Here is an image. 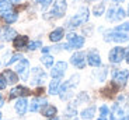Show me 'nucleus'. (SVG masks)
<instances>
[{"mask_svg":"<svg viewBox=\"0 0 129 120\" xmlns=\"http://www.w3.org/2000/svg\"><path fill=\"white\" fill-rule=\"evenodd\" d=\"M9 2H10L11 4H18L20 2H21V0H9Z\"/></svg>","mask_w":129,"mask_h":120,"instance_id":"nucleus-34","label":"nucleus"},{"mask_svg":"<svg viewBox=\"0 0 129 120\" xmlns=\"http://www.w3.org/2000/svg\"><path fill=\"white\" fill-rule=\"evenodd\" d=\"M111 120H129V98L121 95L111 110Z\"/></svg>","mask_w":129,"mask_h":120,"instance_id":"nucleus-2","label":"nucleus"},{"mask_svg":"<svg viewBox=\"0 0 129 120\" xmlns=\"http://www.w3.org/2000/svg\"><path fill=\"white\" fill-rule=\"evenodd\" d=\"M63 36H64L63 28H56L55 31H52V32L49 34V39H51L52 42H59Z\"/></svg>","mask_w":129,"mask_h":120,"instance_id":"nucleus-19","label":"nucleus"},{"mask_svg":"<svg viewBox=\"0 0 129 120\" xmlns=\"http://www.w3.org/2000/svg\"><path fill=\"white\" fill-rule=\"evenodd\" d=\"M45 105H46V99H44V98H34L31 102V106H29V110L37 112V110H39L41 106H45Z\"/></svg>","mask_w":129,"mask_h":120,"instance_id":"nucleus-18","label":"nucleus"},{"mask_svg":"<svg viewBox=\"0 0 129 120\" xmlns=\"http://www.w3.org/2000/svg\"><path fill=\"white\" fill-rule=\"evenodd\" d=\"M3 103H4V99H3V98H2V96H0V107L3 106Z\"/></svg>","mask_w":129,"mask_h":120,"instance_id":"nucleus-35","label":"nucleus"},{"mask_svg":"<svg viewBox=\"0 0 129 120\" xmlns=\"http://www.w3.org/2000/svg\"><path fill=\"white\" fill-rule=\"evenodd\" d=\"M66 68H68V63H64V62H58L55 66H53V67H52L51 75H52L53 78H60L62 75L64 74Z\"/></svg>","mask_w":129,"mask_h":120,"instance_id":"nucleus-12","label":"nucleus"},{"mask_svg":"<svg viewBox=\"0 0 129 120\" xmlns=\"http://www.w3.org/2000/svg\"><path fill=\"white\" fill-rule=\"evenodd\" d=\"M29 94V91L25 87H16L11 89L10 92V98H16V96H23V95H27Z\"/></svg>","mask_w":129,"mask_h":120,"instance_id":"nucleus-20","label":"nucleus"},{"mask_svg":"<svg viewBox=\"0 0 129 120\" xmlns=\"http://www.w3.org/2000/svg\"><path fill=\"white\" fill-rule=\"evenodd\" d=\"M0 120H2V113H0Z\"/></svg>","mask_w":129,"mask_h":120,"instance_id":"nucleus-39","label":"nucleus"},{"mask_svg":"<svg viewBox=\"0 0 129 120\" xmlns=\"http://www.w3.org/2000/svg\"><path fill=\"white\" fill-rule=\"evenodd\" d=\"M28 109V101L25 98H20L18 101L16 102V112L18 114H24Z\"/></svg>","mask_w":129,"mask_h":120,"instance_id":"nucleus-17","label":"nucleus"},{"mask_svg":"<svg viewBox=\"0 0 129 120\" xmlns=\"http://www.w3.org/2000/svg\"><path fill=\"white\" fill-rule=\"evenodd\" d=\"M98 120H105V119H98Z\"/></svg>","mask_w":129,"mask_h":120,"instance_id":"nucleus-40","label":"nucleus"},{"mask_svg":"<svg viewBox=\"0 0 129 120\" xmlns=\"http://www.w3.org/2000/svg\"><path fill=\"white\" fill-rule=\"evenodd\" d=\"M87 20H88V9L87 7H81L77 11V14H74V16L69 20L66 25H68L69 28H76V27L83 25L84 23H87Z\"/></svg>","mask_w":129,"mask_h":120,"instance_id":"nucleus-3","label":"nucleus"},{"mask_svg":"<svg viewBox=\"0 0 129 120\" xmlns=\"http://www.w3.org/2000/svg\"><path fill=\"white\" fill-rule=\"evenodd\" d=\"M87 62H88V64L93 66V67H98V66H101L100 55H98V52H97L95 49H93V50H90V52H88Z\"/></svg>","mask_w":129,"mask_h":120,"instance_id":"nucleus-15","label":"nucleus"},{"mask_svg":"<svg viewBox=\"0 0 129 120\" xmlns=\"http://www.w3.org/2000/svg\"><path fill=\"white\" fill-rule=\"evenodd\" d=\"M3 77L6 78V81L9 82V84H16V82L18 81L17 74L14 71H11V70H6V71L3 73Z\"/></svg>","mask_w":129,"mask_h":120,"instance_id":"nucleus-22","label":"nucleus"},{"mask_svg":"<svg viewBox=\"0 0 129 120\" xmlns=\"http://www.w3.org/2000/svg\"><path fill=\"white\" fill-rule=\"evenodd\" d=\"M59 89H60V78H53L49 84V94L55 95L59 92Z\"/></svg>","mask_w":129,"mask_h":120,"instance_id":"nucleus-21","label":"nucleus"},{"mask_svg":"<svg viewBox=\"0 0 129 120\" xmlns=\"http://www.w3.org/2000/svg\"><path fill=\"white\" fill-rule=\"evenodd\" d=\"M104 11H105V4L104 3H98L95 4V6L93 7V14L94 16H101V14H104Z\"/></svg>","mask_w":129,"mask_h":120,"instance_id":"nucleus-26","label":"nucleus"},{"mask_svg":"<svg viewBox=\"0 0 129 120\" xmlns=\"http://www.w3.org/2000/svg\"><path fill=\"white\" fill-rule=\"evenodd\" d=\"M49 120H60V119H59V117H51Z\"/></svg>","mask_w":129,"mask_h":120,"instance_id":"nucleus-36","label":"nucleus"},{"mask_svg":"<svg viewBox=\"0 0 129 120\" xmlns=\"http://www.w3.org/2000/svg\"><path fill=\"white\" fill-rule=\"evenodd\" d=\"M77 82H79V75H73V77L69 80L66 84L63 85V87L59 89V92H60V98L63 99V101H66V99H69V98L72 96V94H73V88L77 85Z\"/></svg>","mask_w":129,"mask_h":120,"instance_id":"nucleus-4","label":"nucleus"},{"mask_svg":"<svg viewBox=\"0 0 129 120\" xmlns=\"http://www.w3.org/2000/svg\"><path fill=\"white\" fill-rule=\"evenodd\" d=\"M56 107L55 106H52V105H45L44 106V109H42V114L46 117H55L56 114Z\"/></svg>","mask_w":129,"mask_h":120,"instance_id":"nucleus-24","label":"nucleus"},{"mask_svg":"<svg viewBox=\"0 0 129 120\" xmlns=\"http://www.w3.org/2000/svg\"><path fill=\"white\" fill-rule=\"evenodd\" d=\"M126 16H128L126 11L121 6H112L108 10V13H107V20L108 21H112V23H116V21L123 20Z\"/></svg>","mask_w":129,"mask_h":120,"instance_id":"nucleus-5","label":"nucleus"},{"mask_svg":"<svg viewBox=\"0 0 129 120\" xmlns=\"http://www.w3.org/2000/svg\"><path fill=\"white\" fill-rule=\"evenodd\" d=\"M126 62L129 63V52H128V55H126Z\"/></svg>","mask_w":129,"mask_h":120,"instance_id":"nucleus-37","label":"nucleus"},{"mask_svg":"<svg viewBox=\"0 0 129 120\" xmlns=\"http://www.w3.org/2000/svg\"><path fill=\"white\" fill-rule=\"evenodd\" d=\"M45 80H46V74L42 71L39 67H35L34 70H32V84L34 85L42 84Z\"/></svg>","mask_w":129,"mask_h":120,"instance_id":"nucleus-13","label":"nucleus"},{"mask_svg":"<svg viewBox=\"0 0 129 120\" xmlns=\"http://www.w3.org/2000/svg\"><path fill=\"white\" fill-rule=\"evenodd\" d=\"M27 42H28V38L27 36H16L14 38V48L16 49H23L27 46Z\"/></svg>","mask_w":129,"mask_h":120,"instance_id":"nucleus-23","label":"nucleus"},{"mask_svg":"<svg viewBox=\"0 0 129 120\" xmlns=\"http://www.w3.org/2000/svg\"><path fill=\"white\" fill-rule=\"evenodd\" d=\"M13 4L10 3L9 0H0V10L2 11H6V10H11Z\"/></svg>","mask_w":129,"mask_h":120,"instance_id":"nucleus-28","label":"nucleus"},{"mask_svg":"<svg viewBox=\"0 0 129 120\" xmlns=\"http://www.w3.org/2000/svg\"><path fill=\"white\" fill-rule=\"evenodd\" d=\"M41 62L45 67H52V66H53V57H52L51 55H44L41 57Z\"/></svg>","mask_w":129,"mask_h":120,"instance_id":"nucleus-27","label":"nucleus"},{"mask_svg":"<svg viewBox=\"0 0 129 120\" xmlns=\"http://www.w3.org/2000/svg\"><path fill=\"white\" fill-rule=\"evenodd\" d=\"M128 55V50L125 48H121V46H116L110 52V62L111 63H121L123 59H126Z\"/></svg>","mask_w":129,"mask_h":120,"instance_id":"nucleus-6","label":"nucleus"},{"mask_svg":"<svg viewBox=\"0 0 129 120\" xmlns=\"http://www.w3.org/2000/svg\"><path fill=\"white\" fill-rule=\"evenodd\" d=\"M28 70H29V63L27 59H21L18 62V64L16 66V73L20 75V77L23 78L24 81H25L27 78H28Z\"/></svg>","mask_w":129,"mask_h":120,"instance_id":"nucleus-9","label":"nucleus"},{"mask_svg":"<svg viewBox=\"0 0 129 120\" xmlns=\"http://www.w3.org/2000/svg\"><path fill=\"white\" fill-rule=\"evenodd\" d=\"M70 63L77 68H84V66H86V55L83 52H76L70 57Z\"/></svg>","mask_w":129,"mask_h":120,"instance_id":"nucleus-11","label":"nucleus"},{"mask_svg":"<svg viewBox=\"0 0 129 120\" xmlns=\"http://www.w3.org/2000/svg\"><path fill=\"white\" fill-rule=\"evenodd\" d=\"M16 36H17V32L13 28H10V27H6V28L0 29V41H3V42L11 41V39H14Z\"/></svg>","mask_w":129,"mask_h":120,"instance_id":"nucleus-14","label":"nucleus"},{"mask_svg":"<svg viewBox=\"0 0 129 120\" xmlns=\"http://www.w3.org/2000/svg\"><path fill=\"white\" fill-rule=\"evenodd\" d=\"M128 16H129V9H128Z\"/></svg>","mask_w":129,"mask_h":120,"instance_id":"nucleus-41","label":"nucleus"},{"mask_svg":"<svg viewBox=\"0 0 129 120\" xmlns=\"http://www.w3.org/2000/svg\"><path fill=\"white\" fill-rule=\"evenodd\" d=\"M66 0H55V3H53V9L49 14H52V17H63L64 13H66Z\"/></svg>","mask_w":129,"mask_h":120,"instance_id":"nucleus-8","label":"nucleus"},{"mask_svg":"<svg viewBox=\"0 0 129 120\" xmlns=\"http://www.w3.org/2000/svg\"><path fill=\"white\" fill-rule=\"evenodd\" d=\"M104 39L107 42H128L129 41V23H123L116 25L115 28L108 29L104 34Z\"/></svg>","mask_w":129,"mask_h":120,"instance_id":"nucleus-1","label":"nucleus"},{"mask_svg":"<svg viewBox=\"0 0 129 120\" xmlns=\"http://www.w3.org/2000/svg\"><path fill=\"white\" fill-rule=\"evenodd\" d=\"M66 116H68V117H73V116H76V109H74V106H73V107L69 106L68 109H66Z\"/></svg>","mask_w":129,"mask_h":120,"instance_id":"nucleus-31","label":"nucleus"},{"mask_svg":"<svg viewBox=\"0 0 129 120\" xmlns=\"http://www.w3.org/2000/svg\"><path fill=\"white\" fill-rule=\"evenodd\" d=\"M108 107L105 106V105H104V106H101L100 107V113H101V119H105L107 116H108Z\"/></svg>","mask_w":129,"mask_h":120,"instance_id":"nucleus-30","label":"nucleus"},{"mask_svg":"<svg viewBox=\"0 0 129 120\" xmlns=\"http://www.w3.org/2000/svg\"><path fill=\"white\" fill-rule=\"evenodd\" d=\"M37 2L41 4L42 9H46V7H49V6H51V3H52V0H37Z\"/></svg>","mask_w":129,"mask_h":120,"instance_id":"nucleus-32","label":"nucleus"},{"mask_svg":"<svg viewBox=\"0 0 129 120\" xmlns=\"http://www.w3.org/2000/svg\"><path fill=\"white\" fill-rule=\"evenodd\" d=\"M0 16H2V18H3L7 24L16 23L17 18H18L17 13H16V11H13V10H6V11H2V13H0Z\"/></svg>","mask_w":129,"mask_h":120,"instance_id":"nucleus-16","label":"nucleus"},{"mask_svg":"<svg viewBox=\"0 0 129 120\" xmlns=\"http://www.w3.org/2000/svg\"><path fill=\"white\" fill-rule=\"evenodd\" d=\"M128 77H129L128 70H118V71H114L112 73L114 82L118 84V85H125L126 81H128Z\"/></svg>","mask_w":129,"mask_h":120,"instance_id":"nucleus-10","label":"nucleus"},{"mask_svg":"<svg viewBox=\"0 0 129 120\" xmlns=\"http://www.w3.org/2000/svg\"><path fill=\"white\" fill-rule=\"evenodd\" d=\"M42 46V43H41V41H35V42H31L28 45V49L29 50H35V49H38V48H41Z\"/></svg>","mask_w":129,"mask_h":120,"instance_id":"nucleus-29","label":"nucleus"},{"mask_svg":"<svg viewBox=\"0 0 129 120\" xmlns=\"http://www.w3.org/2000/svg\"><path fill=\"white\" fill-rule=\"evenodd\" d=\"M68 41L69 43L63 46L64 49H79L84 45V38L77 36L76 34H68Z\"/></svg>","mask_w":129,"mask_h":120,"instance_id":"nucleus-7","label":"nucleus"},{"mask_svg":"<svg viewBox=\"0 0 129 120\" xmlns=\"http://www.w3.org/2000/svg\"><path fill=\"white\" fill-rule=\"evenodd\" d=\"M7 85V81H6V78L3 77V75H0V89H4Z\"/></svg>","mask_w":129,"mask_h":120,"instance_id":"nucleus-33","label":"nucleus"},{"mask_svg":"<svg viewBox=\"0 0 129 120\" xmlns=\"http://www.w3.org/2000/svg\"><path fill=\"white\" fill-rule=\"evenodd\" d=\"M94 113H95V106H90V107H87V109L81 110L80 116L83 117V119H86V120H90V119L94 117Z\"/></svg>","mask_w":129,"mask_h":120,"instance_id":"nucleus-25","label":"nucleus"},{"mask_svg":"<svg viewBox=\"0 0 129 120\" xmlns=\"http://www.w3.org/2000/svg\"><path fill=\"white\" fill-rule=\"evenodd\" d=\"M114 2H116V3H119V2H122V0H114Z\"/></svg>","mask_w":129,"mask_h":120,"instance_id":"nucleus-38","label":"nucleus"}]
</instances>
